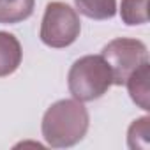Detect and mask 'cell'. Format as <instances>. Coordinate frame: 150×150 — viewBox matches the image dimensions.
Listing matches in <instances>:
<instances>
[{"instance_id": "1", "label": "cell", "mask_w": 150, "mask_h": 150, "mask_svg": "<svg viewBox=\"0 0 150 150\" xmlns=\"http://www.w3.org/2000/svg\"><path fill=\"white\" fill-rule=\"evenodd\" d=\"M88 111L81 101L60 99L53 103L41 124L44 141L53 148H67L80 143L88 131Z\"/></svg>"}, {"instance_id": "2", "label": "cell", "mask_w": 150, "mask_h": 150, "mask_svg": "<svg viewBox=\"0 0 150 150\" xmlns=\"http://www.w3.org/2000/svg\"><path fill=\"white\" fill-rule=\"evenodd\" d=\"M113 85V74L103 55H85L69 69L67 87L72 99L90 103L103 97Z\"/></svg>"}, {"instance_id": "3", "label": "cell", "mask_w": 150, "mask_h": 150, "mask_svg": "<svg viewBox=\"0 0 150 150\" xmlns=\"http://www.w3.org/2000/svg\"><path fill=\"white\" fill-rule=\"evenodd\" d=\"M81 21L76 13L65 2H50L44 9L41 21V41L50 48H67L80 37Z\"/></svg>"}, {"instance_id": "4", "label": "cell", "mask_w": 150, "mask_h": 150, "mask_svg": "<svg viewBox=\"0 0 150 150\" xmlns=\"http://www.w3.org/2000/svg\"><path fill=\"white\" fill-rule=\"evenodd\" d=\"M103 58L108 62L111 74H113V85H125L129 74L148 60V50L143 41L132 37H117L110 41L103 51Z\"/></svg>"}, {"instance_id": "5", "label": "cell", "mask_w": 150, "mask_h": 150, "mask_svg": "<svg viewBox=\"0 0 150 150\" xmlns=\"http://www.w3.org/2000/svg\"><path fill=\"white\" fill-rule=\"evenodd\" d=\"M148 80H150V62L145 60L141 65H138L125 80L129 96L132 99V103L148 111L150 110V87H148Z\"/></svg>"}, {"instance_id": "6", "label": "cell", "mask_w": 150, "mask_h": 150, "mask_svg": "<svg viewBox=\"0 0 150 150\" xmlns=\"http://www.w3.org/2000/svg\"><path fill=\"white\" fill-rule=\"evenodd\" d=\"M23 58L21 44L16 35L0 30V78L16 72Z\"/></svg>"}, {"instance_id": "7", "label": "cell", "mask_w": 150, "mask_h": 150, "mask_svg": "<svg viewBox=\"0 0 150 150\" xmlns=\"http://www.w3.org/2000/svg\"><path fill=\"white\" fill-rule=\"evenodd\" d=\"M35 0H0V23L14 25L28 20L34 13Z\"/></svg>"}, {"instance_id": "8", "label": "cell", "mask_w": 150, "mask_h": 150, "mask_svg": "<svg viewBox=\"0 0 150 150\" xmlns=\"http://www.w3.org/2000/svg\"><path fill=\"white\" fill-rule=\"evenodd\" d=\"M74 4L90 20H111L117 14V0H74Z\"/></svg>"}, {"instance_id": "9", "label": "cell", "mask_w": 150, "mask_h": 150, "mask_svg": "<svg viewBox=\"0 0 150 150\" xmlns=\"http://www.w3.org/2000/svg\"><path fill=\"white\" fill-rule=\"evenodd\" d=\"M148 0H122L120 18L125 25L136 27L148 21Z\"/></svg>"}, {"instance_id": "10", "label": "cell", "mask_w": 150, "mask_h": 150, "mask_svg": "<svg viewBox=\"0 0 150 150\" xmlns=\"http://www.w3.org/2000/svg\"><path fill=\"white\" fill-rule=\"evenodd\" d=\"M127 145L129 148H143L146 150L150 146V117H139L136 118L129 129H127Z\"/></svg>"}]
</instances>
